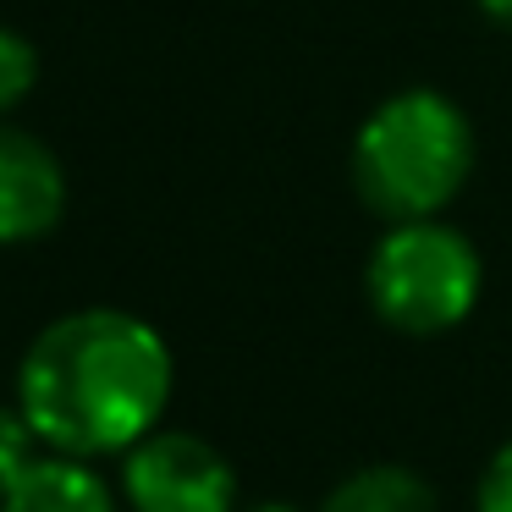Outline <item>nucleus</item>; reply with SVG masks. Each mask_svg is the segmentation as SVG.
<instances>
[{"label": "nucleus", "mask_w": 512, "mask_h": 512, "mask_svg": "<svg viewBox=\"0 0 512 512\" xmlns=\"http://www.w3.org/2000/svg\"><path fill=\"white\" fill-rule=\"evenodd\" d=\"M177 386L171 347L144 314L72 309L28 342L17 364V408L45 441L67 457H122L149 430H160Z\"/></svg>", "instance_id": "1"}, {"label": "nucleus", "mask_w": 512, "mask_h": 512, "mask_svg": "<svg viewBox=\"0 0 512 512\" xmlns=\"http://www.w3.org/2000/svg\"><path fill=\"white\" fill-rule=\"evenodd\" d=\"M474 171V122L441 89H402L353 138L358 199L386 221H430Z\"/></svg>", "instance_id": "2"}, {"label": "nucleus", "mask_w": 512, "mask_h": 512, "mask_svg": "<svg viewBox=\"0 0 512 512\" xmlns=\"http://www.w3.org/2000/svg\"><path fill=\"white\" fill-rule=\"evenodd\" d=\"M375 314L402 336H441L463 325L485 287L479 248L441 215L430 221H391L364 270Z\"/></svg>", "instance_id": "3"}, {"label": "nucleus", "mask_w": 512, "mask_h": 512, "mask_svg": "<svg viewBox=\"0 0 512 512\" xmlns=\"http://www.w3.org/2000/svg\"><path fill=\"white\" fill-rule=\"evenodd\" d=\"M122 501L133 512H237V468L193 430H149L122 452Z\"/></svg>", "instance_id": "4"}, {"label": "nucleus", "mask_w": 512, "mask_h": 512, "mask_svg": "<svg viewBox=\"0 0 512 512\" xmlns=\"http://www.w3.org/2000/svg\"><path fill=\"white\" fill-rule=\"evenodd\" d=\"M67 215V171L45 138L0 122V248L39 243Z\"/></svg>", "instance_id": "5"}, {"label": "nucleus", "mask_w": 512, "mask_h": 512, "mask_svg": "<svg viewBox=\"0 0 512 512\" xmlns=\"http://www.w3.org/2000/svg\"><path fill=\"white\" fill-rule=\"evenodd\" d=\"M0 512H116V490L89 457L39 452L0 496Z\"/></svg>", "instance_id": "6"}, {"label": "nucleus", "mask_w": 512, "mask_h": 512, "mask_svg": "<svg viewBox=\"0 0 512 512\" xmlns=\"http://www.w3.org/2000/svg\"><path fill=\"white\" fill-rule=\"evenodd\" d=\"M320 512H441L435 490L424 485L413 468L402 463H369L358 474H347L331 496L320 501Z\"/></svg>", "instance_id": "7"}, {"label": "nucleus", "mask_w": 512, "mask_h": 512, "mask_svg": "<svg viewBox=\"0 0 512 512\" xmlns=\"http://www.w3.org/2000/svg\"><path fill=\"white\" fill-rule=\"evenodd\" d=\"M34 83H39V50H34V39L0 23V116H12L17 105L34 94Z\"/></svg>", "instance_id": "8"}, {"label": "nucleus", "mask_w": 512, "mask_h": 512, "mask_svg": "<svg viewBox=\"0 0 512 512\" xmlns=\"http://www.w3.org/2000/svg\"><path fill=\"white\" fill-rule=\"evenodd\" d=\"M39 452H45V441H39L34 424L23 419V408H17V402H0V496L17 485V474H23Z\"/></svg>", "instance_id": "9"}, {"label": "nucleus", "mask_w": 512, "mask_h": 512, "mask_svg": "<svg viewBox=\"0 0 512 512\" xmlns=\"http://www.w3.org/2000/svg\"><path fill=\"white\" fill-rule=\"evenodd\" d=\"M474 512H512V441L496 446V457H490L485 474H479Z\"/></svg>", "instance_id": "10"}, {"label": "nucleus", "mask_w": 512, "mask_h": 512, "mask_svg": "<svg viewBox=\"0 0 512 512\" xmlns=\"http://www.w3.org/2000/svg\"><path fill=\"white\" fill-rule=\"evenodd\" d=\"M479 12L490 17V23H501V28H512V0H479Z\"/></svg>", "instance_id": "11"}, {"label": "nucleus", "mask_w": 512, "mask_h": 512, "mask_svg": "<svg viewBox=\"0 0 512 512\" xmlns=\"http://www.w3.org/2000/svg\"><path fill=\"white\" fill-rule=\"evenodd\" d=\"M237 512H303V507H292V501H254V507H237Z\"/></svg>", "instance_id": "12"}]
</instances>
